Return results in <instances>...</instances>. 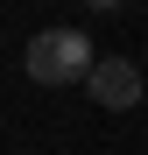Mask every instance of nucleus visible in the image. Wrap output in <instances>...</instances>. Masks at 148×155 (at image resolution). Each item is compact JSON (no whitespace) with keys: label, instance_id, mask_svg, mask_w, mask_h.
<instances>
[{"label":"nucleus","instance_id":"obj_1","mask_svg":"<svg viewBox=\"0 0 148 155\" xmlns=\"http://www.w3.org/2000/svg\"><path fill=\"white\" fill-rule=\"evenodd\" d=\"M92 64L99 57H92V42L78 28H42L28 42V78H35V85H85Z\"/></svg>","mask_w":148,"mask_h":155},{"label":"nucleus","instance_id":"obj_2","mask_svg":"<svg viewBox=\"0 0 148 155\" xmlns=\"http://www.w3.org/2000/svg\"><path fill=\"white\" fill-rule=\"evenodd\" d=\"M85 85H92V99H99L106 113H127V106H141V71H134L127 57H99Z\"/></svg>","mask_w":148,"mask_h":155}]
</instances>
